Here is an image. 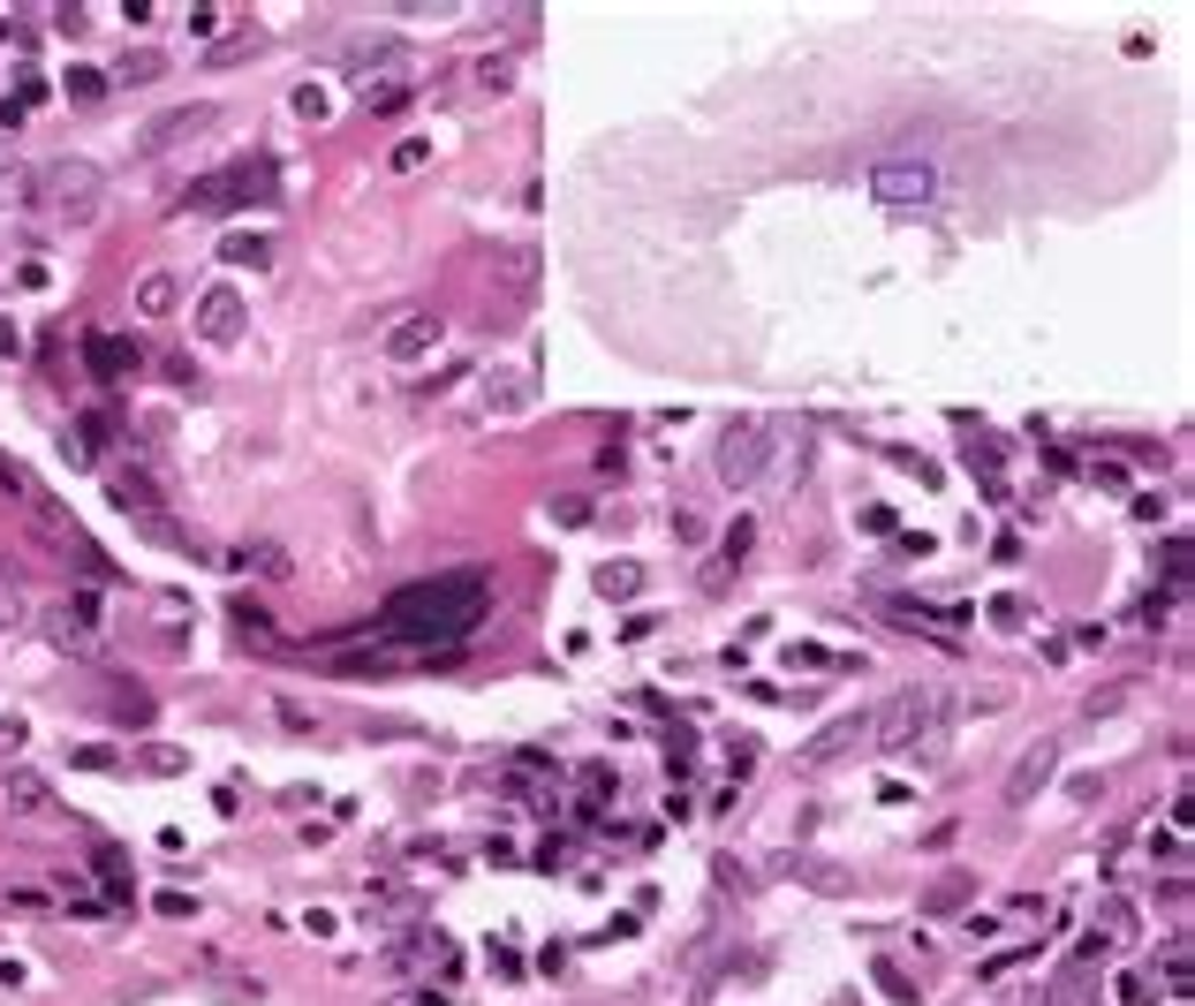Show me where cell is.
<instances>
[{"label":"cell","mask_w":1195,"mask_h":1006,"mask_svg":"<svg viewBox=\"0 0 1195 1006\" xmlns=\"http://www.w3.org/2000/svg\"><path fill=\"white\" fill-rule=\"evenodd\" d=\"M137 765H145L151 780H174V772H189V757H182V749H167V742H145V749H137Z\"/></svg>","instance_id":"obj_21"},{"label":"cell","mask_w":1195,"mask_h":1006,"mask_svg":"<svg viewBox=\"0 0 1195 1006\" xmlns=\"http://www.w3.org/2000/svg\"><path fill=\"white\" fill-rule=\"evenodd\" d=\"M931 182H938L931 160H878V167H871V197H878V204H923Z\"/></svg>","instance_id":"obj_10"},{"label":"cell","mask_w":1195,"mask_h":1006,"mask_svg":"<svg viewBox=\"0 0 1195 1006\" xmlns=\"http://www.w3.org/2000/svg\"><path fill=\"white\" fill-rule=\"evenodd\" d=\"M991 621H999V629H1022L1030 606H1022V598H991Z\"/></svg>","instance_id":"obj_33"},{"label":"cell","mask_w":1195,"mask_h":1006,"mask_svg":"<svg viewBox=\"0 0 1195 1006\" xmlns=\"http://www.w3.org/2000/svg\"><path fill=\"white\" fill-rule=\"evenodd\" d=\"M0 749H8V757L23 749V719H0Z\"/></svg>","instance_id":"obj_37"},{"label":"cell","mask_w":1195,"mask_h":1006,"mask_svg":"<svg viewBox=\"0 0 1195 1006\" xmlns=\"http://www.w3.org/2000/svg\"><path fill=\"white\" fill-rule=\"evenodd\" d=\"M69 765H84V772H114V749H76Z\"/></svg>","instance_id":"obj_36"},{"label":"cell","mask_w":1195,"mask_h":1006,"mask_svg":"<svg viewBox=\"0 0 1195 1006\" xmlns=\"http://www.w3.org/2000/svg\"><path fill=\"white\" fill-rule=\"evenodd\" d=\"M243 53H258V30H235V38H220V46H212V61H220V69H227V61H243Z\"/></svg>","instance_id":"obj_29"},{"label":"cell","mask_w":1195,"mask_h":1006,"mask_svg":"<svg viewBox=\"0 0 1195 1006\" xmlns=\"http://www.w3.org/2000/svg\"><path fill=\"white\" fill-rule=\"evenodd\" d=\"M772 455H779V424H772V417H735V424L719 432V485H727V493H749V485L772 470Z\"/></svg>","instance_id":"obj_3"},{"label":"cell","mask_w":1195,"mask_h":1006,"mask_svg":"<svg viewBox=\"0 0 1195 1006\" xmlns=\"http://www.w3.org/2000/svg\"><path fill=\"white\" fill-rule=\"evenodd\" d=\"M492 613V575L484 568H454V575H424V583H402L379 613V636L386 644H461L477 621Z\"/></svg>","instance_id":"obj_1"},{"label":"cell","mask_w":1195,"mask_h":1006,"mask_svg":"<svg viewBox=\"0 0 1195 1006\" xmlns=\"http://www.w3.org/2000/svg\"><path fill=\"white\" fill-rule=\"evenodd\" d=\"M477 84H484V91H507V84H515V69H507V61H484V69H477Z\"/></svg>","instance_id":"obj_35"},{"label":"cell","mask_w":1195,"mask_h":1006,"mask_svg":"<svg viewBox=\"0 0 1195 1006\" xmlns=\"http://www.w3.org/2000/svg\"><path fill=\"white\" fill-rule=\"evenodd\" d=\"M273 189H281L273 160H250V167H227V174H212V182H189L182 212H227V204H250V197H273Z\"/></svg>","instance_id":"obj_5"},{"label":"cell","mask_w":1195,"mask_h":1006,"mask_svg":"<svg viewBox=\"0 0 1195 1006\" xmlns=\"http://www.w3.org/2000/svg\"><path fill=\"white\" fill-rule=\"evenodd\" d=\"M938 696L931 688H900L894 704L871 711V742L878 749H900V757H938Z\"/></svg>","instance_id":"obj_2"},{"label":"cell","mask_w":1195,"mask_h":1006,"mask_svg":"<svg viewBox=\"0 0 1195 1006\" xmlns=\"http://www.w3.org/2000/svg\"><path fill=\"white\" fill-rule=\"evenodd\" d=\"M0 787H8V810H15V818H61L53 787H46L30 765H8V780H0Z\"/></svg>","instance_id":"obj_14"},{"label":"cell","mask_w":1195,"mask_h":1006,"mask_svg":"<svg viewBox=\"0 0 1195 1006\" xmlns=\"http://www.w3.org/2000/svg\"><path fill=\"white\" fill-rule=\"evenodd\" d=\"M424 160H432V145H424V137H402V145H394V167H402V174L424 167Z\"/></svg>","instance_id":"obj_31"},{"label":"cell","mask_w":1195,"mask_h":1006,"mask_svg":"<svg viewBox=\"0 0 1195 1006\" xmlns=\"http://www.w3.org/2000/svg\"><path fill=\"white\" fill-rule=\"evenodd\" d=\"M1051 765H1059V742H1051V734L1014 757V772H1007V803H1014V810H1030V803L1051 787Z\"/></svg>","instance_id":"obj_11"},{"label":"cell","mask_w":1195,"mask_h":1006,"mask_svg":"<svg viewBox=\"0 0 1195 1006\" xmlns=\"http://www.w3.org/2000/svg\"><path fill=\"white\" fill-rule=\"evenodd\" d=\"M250 326V303H243V288L235 281H212L205 296H197V340H212V348H235Z\"/></svg>","instance_id":"obj_7"},{"label":"cell","mask_w":1195,"mask_h":1006,"mask_svg":"<svg viewBox=\"0 0 1195 1006\" xmlns=\"http://www.w3.org/2000/svg\"><path fill=\"white\" fill-rule=\"evenodd\" d=\"M38 629H46V644H53V651H69V659H99V636H91L84 606H76V613H69V606H53Z\"/></svg>","instance_id":"obj_13"},{"label":"cell","mask_w":1195,"mask_h":1006,"mask_svg":"<svg viewBox=\"0 0 1195 1006\" xmlns=\"http://www.w3.org/2000/svg\"><path fill=\"white\" fill-rule=\"evenodd\" d=\"M205 122H212V107H167V114H151L145 137H137V160H167V152H174V145H189Z\"/></svg>","instance_id":"obj_9"},{"label":"cell","mask_w":1195,"mask_h":1006,"mask_svg":"<svg viewBox=\"0 0 1195 1006\" xmlns=\"http://www.w3.org/2000/svg\"><path fill=\"white\" fill-rule=\"evenodd\" d=\"M220 258H227V265L266 273V265H273V243H266V235H220Z\"/></svg>","instance_id":"obj_17"},{"label":"cell","mask_w":1195,"mask_h":1006,"mask_svg":"<svg viewBox=\"0 0 1195 1006\" xmlns=\"http://www.w3.org/2000/svg\"><path fill=\"white\" fill-rule=\"evenodd\" d=\"M243 568H258V575L281 583V575H288V552H281V545H243Z\"/></svg>","instance_id":"obj_26"},{"label":"cell","mask_w":1195,"mask_h":1006,"mask_svg":"<svg viewBox=\"0 0 1195 1006\" xmlns=\"http://www.w3.org/2000/svg\"><path fill=\"white\" fill-rule=\"evenodd\" d=\"M515 394H522V378H507V371H500V378H484V401H492L500 417H507V409H522Z\"/></svg>","instance_id":"obj_28"},{"label":"cell","mask_w":1195,"mask_h":1006,"mask_svg":"<svg viewBox=\"0 0 1195 1006\" xmlns=\"http://www.w3.org/2000/svg\"><path fill=\"white\" fill-rule=\"evenodd\" d=\"M15 348H23V334H15V326L0 319V356H15Z\"/></svg>","instance_id":"obj_38"},{"label":"cell","mask_w":1195,"mask_h":1006,"mask_svg":"<svg viewBox=\"0 0 1195 1006\" xmlns=\"http://www.w3.org/2000/svg\"><path fill=\"white\" fill-rule=\"evenodd\" d=\"M961 901H969V878H938V885H931V908H938V916L961 908Z\"/></svg>","instance_id":"obj_30"},{"label":"cell","mask_w":1195,"mask_h":1006,"mask_svg":"<svg viewBox=\"0 0 1195 1006\" xmlns=\"http://www.w3.org/2000/svg\"><path fill=\"white\" fill-rule=\"evenodd\" d=\"M38 197L53 204V220H69V227H91L99 220V204H107V182H99V167L91 160H46V174H38Z\"/></svg>","instance_id":"obj_4"},{"label":"cell","mask_w":1195,"mask_h":1006,"mask_svg":"<svg viewBox=\"0 0 1195 1006\" xmlns=\"http://www.w3.org/2000/svg\"><path fill=\"white\" fill-rule=\"evenodd\" d=\"M855 749H871V711H840V719H825V726L794 749V765L825 772V765H840V757H855Z\"/></svg>","instance_id":"obj_6"},{"label":"cell","mask_w":1195,"mask_h":1006,"mask_svg":"<svg viewBox=\"0 0 1195 1006\" xmlns=\"http://www.w3.org/2000/svg\"><path fill=\"white\" fill-rule=\"evenodd\" d=\"M137 303H145V319H167V311L182 303V288H174V273H145V288H137Z\"/></svg>","instance_id":"obj_19"},{"label":"cell","mask_w":1195,"mask_h":1006,"mask_svg":"<svg viewBox=\"0 0 1195 1006\" xmlns=\"http://www.w3.org/2000/svg\"><path fill=\"white\" fill-rule=\"evenodd\" d=\"M878 984H886V992H894L900 1006H915V984H908V977H900L894 961H878Z\"/></svg>","instance_id":"obj_32"},{"label":"cell","mask_w":1195,"mask_h":1006,"mask_svg":"<svg viewBox=\"0 0 1195 1006\" xmlns=\"http://www.w3.org/2000/svg\"><path fill=\"white\" fill-rule=\"evenodd\" d=\"M440 340H447L440 311H402V319L386 326V340H379V348H386V363H402V371H409V363L440 356Z\"/></svg>","instance_id":"obj_8"},{"label":"cell","mask_w":1195,"mask_h":1006,"mask_svg":"<svg viewBox=\"0 0 1195 1006\" xmlns=\"http://www.w3.org/2000/svg\"><path fill=\"white\" fill-rule=\"evenodd\" d=\"M1128 696H1135V681H1105V688H1089V719H1112V711H1128Z\"/></svg>","instance_id":"obj_23"},{"label":"cell","mask_w":1195,"mask_h":1006,"mask_svg":"<svg viewBox=\"0 0 1195 1006\" xmlns=\"http://www.w3.org/2000/svg\"><path fill=\"white\" fill-rule=\"evenodd\" d=\"M107 84H114V76H99V69H69V84H61V91H69L76 107H99V99H107Z\"/></svg>","instance_id":"obj_22"},{"label":"cell","mask_w":1195,"mask_h":1006,"mask_svg":"<svg viewBox=\"0 0 1195 1006\" xmlns=\"http://www.w3.org/2000/svg\"><path fill=\"white\" fill-rule=\"evenodd\" d=\"M84 363H91L99 378H122V371H137V340H122V334H91V340H84Z\"/></svg>","instance_id":"obj_15"},{"label":"cell","mask_w":1195,"mask_h":1006,"mask_svg":"<svg viewBox=\"0 0 1195 1006\" xmlns=\"http://www.w3.org/2000/svg\"><path fill=\"white\" fill-rule=\"evenodd\" d=\"M159 69H167V53H130V61L114 69V76H122V84H151Z\"/></svg>","instance_id":"obj_27"},{"label":"cell","mask_w":1195,"mask_h":1006,"mask_svg":"<svg viewBox=\"0 0 1195 1006\" xmlns=\"http://www.w3.org/2000/svg\"><path fill=\"white\" fill-rule=\"evenodd\" d=\"M409 99H417V84H409V76H386V84H364V107H371V114H402Z\"/></svg>","instance_id":"obj_18"},{"label":"cell","mask_w":1195,"mask_h":1006,"mask_svg":"<svg viewBox=\"0 0 1195 1006\" xmlns=\"http://www.w3.org/2000/svg\"><path fill=\"white\" fill-rule=\"evenodd\" d=\"M598 598H613V606L643 598V568H636V560H605V568H598Z\"/></svg>","instance_id":"obj_16"},{"label":"cell","mask_w":1195,"mask_h":1006,"mask_svg":"<svg viewBox=\"0 0 1195 1006\" xmlns=\"http://www.w3.org/2000/svg\"><path fill=\"white\" fill-rule=\"evenodd\" d=\"M341 69L356 84H386V76H402V38H364V46L341 53Z\"/></svg>","instance_id":"obj_12"},{"label":"cell","mask_w":1195,"mask_h":1006,"mask_svg":"<svg viewBox=\"0 0 1195 1006\" xmlns=\"http://www.w3.org/2000/svg\"><path fill=\"white\" fill-rule=\"evenodd\" d=\"M91 870L107 878V901H130V855H122V847H99Z\"/></svg>","instance_id":"obj_20"},{"label":"cell","mask_w":1195,"mask_h":1006,"mask_svg":"<svg viewBox=\"0 0 1195 1006\" xmlns=\"http://www.w3.org/2000/svg\"><path fill=\"white\" fill-rule=\"evenodd\" d=\"M296 114H303V122H325V114H333V84H318V76H310V84H296Z\"/></svg>","instance_id":"obj_24"},{"label":"cell","mask_w":1195,"mask_h":1006,"mask_svg":"<svg viewBox=\"0 0 1195 1006\" xmlns=\"http://www.w3.org/2000/svg\"><path fill=\"white\" fill-rule=\"evenodd\" d=\"M114 719L122 726H151V696L145 688H114Z\"/></svg>","instance_id":"obj_25"},{"label":"cell","mask_w":1195,"mask_h":1006,"mask_svg":"<svg viewBox=\"0 0 1195 1006\" xmlns=\"http://www.w3.org/2000/svg\"><path fill=\"white\" fill-rule=\"evenodd\" d=\"M969 704H976V711H1007V681H984V688H969Z\"/></svg>","instance_id":"obj_34"}]
</instances>
